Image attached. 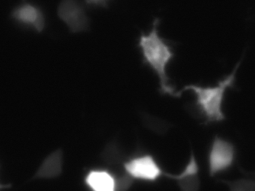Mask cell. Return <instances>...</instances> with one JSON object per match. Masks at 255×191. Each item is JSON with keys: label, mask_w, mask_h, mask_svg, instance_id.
<instances>
[{"label": "cell", "mask_w": 255, "mask_h": 191, "mask_svg": "<svg viewBox=\"0 0 255 191\" xmlns=\"http://www.w3.org/2000/svg\"><path fill=\"white\" fill-rule=\"evenodd\" d=\"M240 60L234 67L233 71L216 86L203 87L197 85H189L176 93V97L181 96L185 91H192L196 96L195 107L200 114L204 118L205 123L220 122L226 119L223 111V102L225 93L228 88H234L235 85L236 74L241 64Z\"/></svg>", "instance_id": "cell-1"}, {"label": "cell", "mask_w": 255, "mask_h": 191, "mask_svg": "<svg viewBox=\"0 0 255 191\" xmlns=\"http://www.w3.org/2000/svg\"><path fill=\"white\" fill-rule=\"evenodd\" d=\"M159 19H154L151 31L148 34L141 33L138 46L142 52L144 62L148 64L156 73L159 79L161 94H168L176 97L174 88L170 85L169 78L167 75V67L174 57L171 46L159 36L158 26Z\"/></svg>", "instance_id": "cell-2"}, {"label": "cell", "mask_w": 255, "mask_h": 191, "mask_svg": "<svg viewBox=\"0 0 255 191\" xmlns=\"http://www.w3.org/2000/svg\"><path fill=\"white\" fill-rule=\"evenodd\" d=\"M237 150L234 143L216 135L208 152L209 175L211 177L227 171L236 161Z\"/></svg>", "instance_id": "cell-3"}, {"label": "cell", "mask_w": 255, "mask_h": 191, "mask_svg": "<svg viewBox=\"0 0 255 191\" xmlns=\"http://www.w3.org/2000/svg\"><path fill=\"white\" fill-rule=\"evenodd\" d=\"M57 14L59 19L66 24L70 32H85L90 28V19L84 4L80 0H61Z\"/></svg>", "instance_id": "cell-4"}, {"label": "cell", "mask_w": 255, "mask_h": 191, "mask_svg": "<svg viewBox=\"0 0 255 191\" xmlns=\"http://www.w3.org/2000/svg\"><path fill=\"white\" fill-rule=\"evenodd\" d=\"M124 167L127 173L133 179L147 182H155L162 176H165L166 173L150 155H140L131 158L129 161H125Z\"/></svg>", "instance_id": "cell-5"}, {"label": "cell", "mask_w": 255, "mask_h": 191, "mask_svg": "<svg viewBox=\"0 0 255 191\" xmlns=\"http://www.w3.org/2000/svg\"><path fill=\"white\" fill-rule=\"evenodd\" d=\"M11 17L20 24L41 32L45 27V17L40 7L23 1L11 11Z\"/></svg>", "instance_id": "cell-6"}, {"label": "cell", "mask_w": 255, "mask_h": 191, "mask_svg": "<svg viewBox=\"0 0 255 191\" xmlns=\"http://www.w3.org/2000/svg\"><path fill=\"white\" fill-rule=\"evenodd\" d=\"M200 167L193 151L191 152L190 158L185 168L178 174L165 173V177L176 181L181 191H197L201 187L199 176Z\"/></svg>", "instance_id": "cell-7"}, {"label": "cell", "mask_w": 255, "mask_h": 191, "mask_svg": "<svg viewBox=\"0 0 255 191\" xmlns=\"http://www.w3.org/2000/svg\"><path fill=\"white\" fill-rule=\"evenodd\" d=\"M62 165L63 152L59 149L52 152L44 160L33 179H50L58 177L62 174Z\"/></svg>", "instance_id": "cell-8"}, {"label": "cell", "mask_w": 255, "mask_h": 191, "mask_svg": "<svg viewBox=\"0 0 255 191\" xmlns=\"http://www.w3.org/2000/svg\"><path fill=\"white\" fill-rule=\"evenodd\" d=\"M85 182L95 191H116V178L105 170H91L86 176Z\"/></svg>", "instance_id": "cell-9"}, {"label": "cell", "mask_w": 255, "mask_h": 191, "mask_svg": "<svg viewBox=\"0 0 255 191\" xmlns=\"http://www.w3.org/2000/svg\"><path fill=\"white\" fill-rule=\"evenodd\" d=\"M102 159L104 162L111 165L115 164H119L122 162H125V155L123 152L119 149V146L116 143H110L107 145L105 149L101 154Z\"/></svg>", "instance_id": "cell-10"}, {"label": "cell", "mask_w": 255, "mask_h": 191, "mask_svg": "<svg viewBox=\"0 0 255 191\" xmlns=\"http://www.w3.org/2000/svg\"><path fill=\"white\" fill-rule=\"evenodd\" d=\"M225 184L231 191H255V179H240L234 181L220 180Z\"/></svg>", "instance_id": "cell-11"}, {"label": "cell", "mask_w": 255, "mask_h": 191, "mask_svg": "<svg viewBox=\"0 0 255 191\" xmlns=\"http://www.w3.org/2000/svg\"><path fill=\"white\" fill-rule=\"evenodd\" d=\"M144 123L149 129L158 134H164L166 132L170 126L169 124L165 121L151 116L144 117Z\"/></svg>", "instance_id": "cell-12"}, {"label": "cell", "mask_w": 255, "mask_h": 191, "mask_svg": "<svg viewBox=\"0 0 255 191\" xmlns=\"http://www.w3.org/2000/svg\"><path fill=\"white\" fill-rule=\"evenodd\" d=\"M133 178L129 174L125 173L116 178V191H127L132 186Z\"/></svg>", "instance_id": "cell-13"}, {"label": "cell", "mask_w": 255, "mask_h": 191, "mask_svg": "<svg viewBox=\"0 0 255 191\" xmlns=\"http://www.w3.org/2000/svg\"><path fill=\"white\" fill-rule=\"evenodd\" d=\"M109 1L110 0H85L86 4L89 5L101 6V7H107Z\"/></svg>", "instance_id": "cell-14"}, {"label": "cell", "mask_w": 255, "mask_h": 191, "mask_svg": "<svg viewBox=\"0 0 255 191\" xmlns=\"http://www.w3.org/2000/svg\"><path fill=\"white\" fill-rule=\"evenodd\" d=\"M242 173H244V174L247 175V176H251V177L253 178V179H255V172H246L245 170H241Z\"/></svg>", "instance_id": "cell-15"}]
</instances>
